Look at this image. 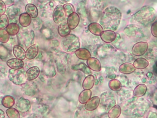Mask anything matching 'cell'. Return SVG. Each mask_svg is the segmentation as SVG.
<instances>
[{"label":"cell","instance_id":"37","mask_svg":"<svg viewBox=\"0 0 157 118\" xmlns=\"http://www.w3.org/2000/svg\"><path fill=\"white\" fill-rule=\"evenodd\" d=\"M6 10V6L5 2L4 1H2V0H0V15H1V16L5 14Z\"/></svg>","mask_w":157,"mask_h":118},{"label":"cell","instance_id":"7","mask_svg":"<svg viewBox=\"0 0 157 118\" xmlns=\"http://www.w3.org/2000/svg\"><path fill=\"white\" fill-rule=\"evenodd\" d=\"M31 102L29 100L23 97L18 98L16 102V108L17 110L22 113L28 112L31 108Z\"/></svg>","mask_w":157,"mask_h":118},{"label":"cell","instance_id":"8","mask_svg":"<svg viewBox=\"0 0 157 118\" xmlns=\"http://www.w3.org/2000/svg\"><path fill=\"white\" fill-rule=\"evenodd\" d=\"M100 104V98L98 96L91 97L85 104V108L86 110L91 111L96 109Z\"/></svg>","mask_w":157,"mask_h":118},{"label":"cell","instance_id":"9","mask_svg":"<svg viewBox=\"0 0 157 118\" xmlns=\"http://www.w3.org/2000/svg\"><path fill=\"white\" fill-rule=\"evenodd\" d=\"M116 36H117V34L113 31L104 30L101 34L100 37H101V39L104 42L106 43H110L115 40Z\"/></svg>","mask_w":157,"mask_h":118},{"label":"cell","instance_id":"26","mask_svg":"<svg viewBox=\"0 0 157 118\" xmlns=\"http://www.w3.org/2000/svg\"><path fill=\"white\" fill-rule=\"evenodd\" d=\"M71 69L74 71L80 70V71L83 72L85 74H91V70H90V68L83 63H80L79 64L73 65L71 66Z\"/></svg>","mask_w":157,"mask_h":118},{"label":"cell","instance_id":"18","mask_svg":"<svg viewBox=\"0 0 157 118\" xmlns=\"http://www.w3.org/2000/svg\"><path fill=\"white\" fill-rule=\"evenodd\" d=\"M75 53L78 59L82 60L87 61L90 58H91L90 52L85 48H80L75 52Z\"/></svg>","mask_w":157,"mask_h":118},{"label":"cell","instance_id":"12","mask_svg":"<svg viewBox=\"0 0 157 118\" xmlns=\"http://www.w3.org/2000/svg\"><path fill=\"white\" fill-rule=\"evenodd\" d=\"M7 65L13 69H21L24 66V62L23 60L18 59L17 58H10L6 62Z\"/></svg>","mask_w":157,"mask_h":118},{"label":"cell","instance_id":"25","mask_svg":"<svg viewBox=\"0 0 157 118\" xmlns=\"http://www.w3.org/2000/svg\"><path fill=\"white\" fill-rule=\"evenodd\" d=\"M121 111V107L118 104H115L108 111V117L109 118H118L120 116Z\"/></svg>","mask_w":157,"mask_h":118},{"label":"cell","instance_id":"19","mask_svg":"<svg viewBox=\"0 0 157 118\" xmlns=\"http://www.w3.org/2000/svg\"><path fill=\"white\" fill-rule=\"evenodd\" d=\"M136 68L134 65L130 63H124L121 64L119 67V71L121 73L129 74L133 73L135 71Z\"/></svg>","mask_w":157,"mask_h":118},{"label":"cell","instance_id":"33","mask_svg":"<svg viewBox=\"0 0 157 118\" xmlns=\"http://www.w3.org/2000/svg\"><path fill=\"white\" fill-rule=\"evenodd\" d=\"M63 9H64V13L66 14V16H67V17L70 15H71L72 14L75 12H74L75 9H74V6L72 4H70V3L64 4V6H63Z\"/></svg>","mask_w":157,"mask_h":118},{"label":"cell","instance_id":"38","mask_svg":"<svg viewBox=\"0 0 157 118\" xmlns=\"http://www.w3.org/2000/svg\"><path fill=\"white\" fill-rule=\"evenodd\" d=\"M147 118H157V114L153 112H150L148 114Z\"/></svg>","mask_w":157,"mask_h":118},{"label":"cell","instance_id":"20","mask_svg":"<svg viewBox=\"0 0 157 118\" xmlns=\"http://www.w3.org/2000/svg\"><path fill=\"white\" fill-rule=\"evenodd\" d=\"M94 84V77L93 75H88L82 82V87L84 90H90Z\"/></svg>","mask_w":157,"mask_h":118},{"label":"cell","instance_id":"17","mask_svg":"<svg viewBox=\"0 0 157 118\" xmlns=\"http://www.w3.org/2000/svg\"><path fill=\"white\" fill-rule=\"evenodd\" d=\"M26 58L28 60L34 59L38 54L39 47L37 44H34L29 46L26 50Z\"/></svg>","mask_w":157,"mask_h":118},{"label":"cell","instance_id":"6","mask_svg":"<svg viewBox=\"0 0 157 118\" xmlns=\"http://www.w3.org/2000/svg\"><path fill=\"white\" fill-rule=\"evenodd\" d=\"M148 44L146 42H138L132 48V53L136 56H141L145 54L148 50Z\"/></svg>","mask_w":157,"mask_h":118},{"label":"cell","instance_id":"30","mask_svg":"<svg viewBox=\"0 0 157 118\" xmlns=\"http://www.w3.org/2000/svg\"><path fill=\"white\" fill-rule=\"evenodd\" d=\"M140 28L134 25H129L127 26L124 29V33H126V35L128 36H136L137 34L140 31Z\"/></svg>","mask_w":157,"mask_h":118},{"label":"cell","instance_id":"27","mask_svg":"<svg viewBox=\"0 0 157 118\" xmlns=\"http://www.w3.org/2000/svg\"><path fill=\"white\" fill-rule=\"evenodd\" d=\"M147 92V86L145 84H139L134 88L133 91L134 96L136 97H140L144 96Z\"/></svg>","mask_w":157,"mask_h":118},{"label":"cell","instance_id":"10","mask_svg":"<svg viewBox=\"0 0 157 118\" xmlns=\"http://www.w3.org/2000/svg\"><path fill=\"white\" fill-rule=\"evenodd\" d=\"M40 74V69L37 66H33L29 68L26 72V79L31 81L36 79Z\"/></svg>","mask_w":157,"mask_h":118},{"label":"cell","instance_id":"35","mask_svg":"<svg viewBox=\"0 0 157 118\" xmlns=\"http://www.w3.org/2000/svg\"><path fill=\"white\" fill-rule=\"evenodd\" d=\"M9 25V18L7 15H1L0 17V29L6 28Z\"/></svg>","mask_w":157,"mask_h":118},{"label":"cell","instance_id":"29","mask_svg":"<svg viewBox=\"0 0 157 118\" xmlns=\"http://www.w3.org/2000/svg\"><path fill=\"white\" fill-rule=\"evenodd\" d=\"M6 30L10 36H15L20 31V27L17 23H11L6 28Z\"/></svg>","mask_w":157,"mask_h":118},{"label":"cell","instance_id":"11","mask_svg":"<svg viewBox=\"0 0 157 118\" xmlns=\"http://www.w3.org/2000/svg\"><path fill=\"white\" fill-rule=\"evenodd\" d=\"M79 22H80L79 15L77 13L74 12L67 17L66 23H67L71 30H74L78 26Z\"/></svg>","mask_w":157,"mask_h":118},{"label":"cell","instance_id":"22","mask_svg":"<svg viewBox=\"0 0 157 118\" xmlns=\"http://www.w3.org/2000/svg\"><path fill=\"white\" fill-rule=\"evenodd\" d=\"M148 65H149L148 61L144 58H138L136 60H135V61L133 63L134 66L136 69H139L146 68L148 66Z\"/></svg>","mask_w":157,"mask_h":118},{"label":"cell","instance_id":"36","mask_svg":"<svg viewBox=\"0 0 157 118\" xmlns=\"http://www.w3.org/2000/svg\"><path fill=\"white\" fill-rule=\"evenodd\" d=\"M150 30L152 35L154 37H157V22H155L152 23Z\"/></svg>","mask_w":157,"mask_h":118},{"label":"cell","instance_id":"34","mask_svg":"<svg viewBox=\"0 0 157 118\" xmlns=\"http://www.w3.org/2000/svg\"><path fill=\"white\" fill-rule=\"evenodd\" d=\"M9 34L6 30L0 29V41L2 43H6L9 40Z\"/></svg>","mask_w":157,"mask_h":118},{"label":"cell","instance_id":"2","mask_svg":"<svg viewBox=\"0 0 157 118\" xmlns=\"http://www.w3.org/2000/svg\"><path fill=\"white\" fill-rule=\"evenodd\" d=\"M156 18V11L150 6H144L132 17V20L144 26L152 23Z\"/></svg>","mask_w":157,"mask_h":118},{"label":"cell","instance_id":"24","mask_svg":"<svg viewBox=\"0 0 157 118\" xmlns=\"http://www.w3.org/2000/svg\"><path fill=\"white\" fill-rule=\"evenodd\" d=\"M26 13L31 18H36L38 15V9L37 7L33 4H28L25 7Z\"/></svg>","mask_w":157,"mask_h":118},{"label":"cell","instance_id":"4","mask_svg":"<svg viewBox=\"0 0 157 118\" xmlns=\"http://www.w3.org/2000/svg\"><path fill=\"white\" fill-rule=\"evenodd\" d=\"M8 78L14 84L21 85L26 82V73L22 69H10Z\"/></svg>","mask_w":157,"mask_h":118},{"label":"cell","instance_id":"15","mask_svg":"<svg viewBox=\"0 0 157 118\" xmlns=\"http://www.w3.org/2000/svg\"><path fill=\"white\" fill-rule=\"evenodd\" d=\"M13 53L14 56L21 60L26 58V52L20 45H15L13 47Z\"/></svg>","mask_w":157,"mask_h":118},{"label":"cell","instance_id":"31","mask_svg":"<svg viewBox=\"0 0 157 118\" xmlns=\"http://www.w3.org/2000/svg\"><path fill=\"white\" fill-rule=\"evenodd\" d=\"M109 87L113 91H119L121 88V83L116 79H113L109 82Z\"/></svg>","mask_w":157,"mask_h":118},{"label":"cell","instance_id":"28","mask_svg":"<svg viewBox=\"0 0 157 118\" xmlns=\"http://www.w3.org/2000/svg\"><path fill=\"white\" fill-rule=\"evenodd\" d=\"M1 103L5 108H10L15 104V99L12 96L6 95L2 99Z\"/></svg>","mask_w":157,"mask_h":118},{"label":"cell","instance_id":"21","mask_svg":"<svg viewBox=\"0 0 157 118\" xmlns=\"http://www.w3.org/2000/svg\"><path fill=\"white\" fill-rule=\"evenodd\" d=\"M18 22L23 27H27L31 22V17L27 13H22L19 16Z\"/></svg>","mask_w":157,"mask_h":118},{"label":"cell","instance_id":"23","mask_svg":"<svg viewBox=\"0 0 157 118\" xmlns=\"http://www.w3.org/2000/svg\"><path fill=\"white\" fill-rule=\"evenodd\" d=\"M91 91L90 90H84L78 96V101L81 104H85L91 98Z\"/></svg>","mask_w":157,"mask_h":118},{"label":"cell","instance_id":"39","mask_svg":"<svg viewBox=\"0 0 157 118\" xmlns=\"http://www.w3.org/2000/svg\"><path fill=\"white\" fill-rule=\"evenodd\" d=\"M153 100V102L155 103V104H157V89H156V92L154 93Z\"/></svg>","mask_w":157,"mask_h":118},{"label":"cell","instance_id":"32","mask_svg":"<svg viewBox=\"0 0 157 118\" xmlns=\"http://www.w3.org/2000/svg\"><path fill=\"white\" fill-rule=\"evenodd\" d=\"M6 114L9 118H20V112L15 108H8L6 110Z\"/></svg>","mask_w":157,"mask_h":118},{"label":"cell","instance_id":"40","mask_svg":"<svg viewBox=\"0 0 157 118\" xmlns=\"http://www.w3.org/2000/svg\"><path fill=\"white\" fill-rule=\"evenodd\" d=\"M0 111H1V118H5V113L4 112V111L2 109H1Z\"/></svg>","mask_w":157,"mask_h":118},{"label":"cell","instance_id":"5","mask_svg":"<svg viewBox=\"0 0 157 118\" xmlns=\"http://www.w3.org/2000/svg\"><path fill=\"white\" fill-rule=\"evenodd\" d=\"M66 18V14L63 9V6L59 4L56 6L53 12V20L55 23H61Z\"/></svg>","mask_w":157,"mask_h":118},{"label":"cell","instance_id":"3","mask_svg":"<svg viewBox=\"0 0 157 118\" xmlns=\"http://www.w3.org/2000/svg\"><path fill=\"white\" fill-rule=\"evenodd\" d=\"M61 45L64 51L75 52L80 49L79 38L74 34H69L63 38Z\"/></svg>","mask_w":157,"mask_h":118},{"label":"cell","instance_id":"14","mask_svg":"<svg viewBox=\"0 0 157 118\" xmlns=\"http://www.w3.org/2000/svg\"><path fill=\"white\" fill-rule=\"evenodd\" d=\"M88 30L94 35L96 36H101L103 31V28L102 26L96 22L91 23L88 26Z\"/></svg>","mask_w":157,"mask_h":118},{"label":"cell","instance_id":"13","mask_svg":"<svg viewBox=\"0 0 157 118\" xmlns=\"http://www.w3.org/2000/svg\"><path fill=\"white\" fill-rule=\"evenodd\" d=\"M86 64L90 69L94 71H100L101 70V64L99 60L96 58H90L86 61Z\"/></svg>","mask_w":157,"mask_h":118},{"label":"cell","instance_id":"41","mask_svg":"<svg viewBox=\"0 0 157 118\" xmlns=\"http://www.w3.org/2000/svg\"><path fill=\"white\" fill-rule=\"evenodd\" d=\"M155 65H156V66L157 67V61H156V63H155Z\"/></svg>","mask_w":157,"mask_h":118},{"label":"cell","instance_id":"16","mask_svg":"<svg viewBox=\"0 0 157 118\" xmlns=\"http://www.w3.org/2000/svg\"><path fill=\"white\" fill-rule=\"evenodd\" d=\"M71 30L70 29L67 23L66 22H63L60 23L58 26V33L59 35L62 37H64L69 35Z\"/></svg>","mask_w":157,"mask_h":118},{"label":"cell","instance_id":"1","mask_svg":"<svg viewBox=\"0 0 157 118\" xmlns=\"http://www.w3.org/2000/svg\"><path fill=\"white\" fill-rule=\"evenodd\" d=\"M121 13L115 6H109L103 11L99 24L104 30L115 31L118 29L121 19Z\"/></svg>","mask_w":157,"mask_h":118}]
</instances>
